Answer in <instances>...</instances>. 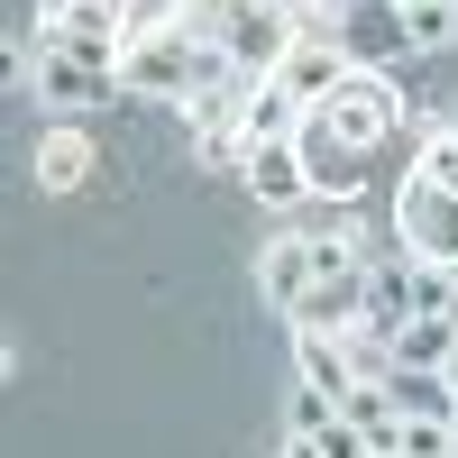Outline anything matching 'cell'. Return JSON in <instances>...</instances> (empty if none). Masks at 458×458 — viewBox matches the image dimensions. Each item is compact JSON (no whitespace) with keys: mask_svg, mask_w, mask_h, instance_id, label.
Listing matches in <instances>:
<instances>
[{"mask_svg":"<svg viewBox=\"0 0 458 458\" xmlns=\"http://www.w3.org/2000/svg\"><path fill=\"white\" fill-rule=\"evenodd\" d=\"M120 83L147 92V101H202L220 83H239V64H229V47H193L183 28H157V37H129Z\"/></svg>","mask_w":458,"mask_h":458,"instance_id":"6da1fadb","label":"cell"},{"mask_svg":"<svg viewBox=\"0 0 458 458\" xmlns=\"http://www.w3.org/2000/svg\"><path fill=\"white\" fill-rule=\"evenodd\" d=\"M330 37H339V55H349L358 73H386V83L422 55V47H412V19L394 10V0H358V10H339Z\"/></svg>","mask_w":458,"mask_h":458,"instance_id":"7a4b0ae2","label":"cell"},{"mask_svg":"<svg viewBox=\"0 0 458 458\" xmlns=\"http://www.w3.org/2000/svg\"><path fill=\"white\" fill-rule=\"evenodd\" d=\"M394 239L431 266H458V193H440L431 174H403V202H394Z\"/></svg>","mask_w":458,"mask_h":458,"instance_id":"3957f363","label":"cell"},{"mask_svg":"<svg viewBox=\"0 0 458 458\" xmlns=\"http://www.w3.org/2000/svg\"><path fill=\"white\" fill-rule=\"evenodd\" d=\"M302 47V28L276 10V0H239V19H229V64H239V83H276V64Z\"/></svg>","mask_w":458,"mask_h":458,"instance_id":"277c9868","label":"cell"},{"mask_svg":"<svg viewBox=\"0 0 458 458\" xmlns=\"http://www.w3.org/2000/svg\"><path fill=\"white\" fill-rule=\"evenodd\" d=\"M321 120H330L339 138H349V147H367V157H376V147H386V138L403 129V101L386 92V73H349V83H339V92L321 101Z\"/></svg>","mask_w":458,"mask_h":458,"instance_id":"5b68a950","label":"cell"},{"mask_svg":"<svg viewBox=\"0 0 458 458\" xmlns=\"http://www.w3.org/2000/svg\"><path fill=\"white\" fill-rule=\"evenodd\" d=\"M293 147H302V174H312V193H321V202H358V193H367V147H349V138L321 120V110L302 120Z\"/></svg>","mask_w":458,"mask_h":458,"instance_id":"8992f818","label":"cell"},{"mask_svg":"<svg viewBox=\"0 0 458 458\" xmlns=\"http://www.w3.org/2000/svg\"><path fill=\"white\" fill-rule=\"evenodd\" d=\"M28 92L47 101V110H92V101L129 92V83H120V64H83V55H28Z\"/></svg>","mask_w":458,"mask_h":458,"instance_id":"52a82bcc","label":"cell"},{"mask_svg":"<svg viewBox=\"0 0 458 458\" xmlns=\"http://www.w3.org/2000/svg\"><path fill=\"white\" fill-rule=\"evenodd\" d=\"M284 321L312 330V339H349V330H367V266H349V276H321Z\"/></svg>","mask_w":458,"mask_h":458,"instance_id":"ba28073f","label":"cell"},{"mask_svg":"<svg viewBox=\"0 0 458 458\" xmlns=\"http://www.w3.org/2000/svg\"><path fill=\"white\" fill-rule=\"evenodd\" d=\"M349 73H358V64L339 55V37H302V47H293V55L276 64V83H284V92H293L302 110H321V101H330L339 83H349Z\"/></svg>","mask_w":458,"mask_h":458,"instance_id":"9c48e42d","label":"cell"},{"mask_svg":"<svg viewBox=\"0 0 458 458\" xmlns=\"http://www.w3.org/2000/svg\"><path fill=\"white\" fill-rule=\"evenodd\" d=\"M257 284H266V302H276V312H293V302L321 284V266H312V229H284V239H266Z\"/></svg>","mask_w":458,"mask_h":458,"instance_id":"30bf717a","label":"cell"},{"mask_svg":"<svg viewBox=\"0 0 458 458\" xmlns=\"http://www.w3.org/2000/svg\"><path fill=\"white\" fill-rule=\"evenodd\" d=\"M239 174H248V193H257L266 211L312 202V174H302V147H293V138H284V147H248V157H239Z\"/></svg>","mask_w":458,"mask_h":458,"instance_id":"8fae6325","label":"cell"},{"mask_svg":"<svg viewBox=\"0 0 458 458\" xmlns=\"http://www.w3.org/2000/svg\"><path fill=\"white\" fill-rule=\"evenodd\" d=\"M394 412H403V422H458V386H449V376H431V367H394Z\"/></svg>","mask_w":458,"mask_h":458,"instance_id":"7c38bea8","label":"cell"},{"mask_svg":"<svg viewBox=\"0 0 458 458\" xmlns=\"http://www.w3.org/2000/svg\"><path fill=\"white\" fill-rule=\"evenodd\" d=\"M302 120H312V110L284 83H248V147H284V138H302Z\"/></svg>","mask_w":458,"mask_h":458,"instance_id":"4fadbf2b","label":"cell"},{"mask_svg":"<svg viewBox=\"0 0 458 458\" xmlns=\"http://www.w3.org/2000/svg\"><path fill=\"white\" fill-rule=\"evenodd\" d=\"M101 157H92V138L83 129H55V138H37V193H73Z\"/></svg>","mask_w":458,"mask_h":458,"instance_id":"5bb4252c","label":"cell"},{"mask_svg":"<svg viewBox=\"0 0 458 458\" xmlns=\"http://www.w3.org/2000/svg\"><path fill=\"white\" fill-rule=\"evenodd\" d=\"M293 376H302V386H321V394H349V386H358L349 349H339V339H312V330H293Z\"/></svg>","mask_w":458,"mask_h":458,"instance_id":"9a60e30c","label":"cell"},{"mask_svg":"<svg viewBox=\"0 0 458 458\" xmlns=\"http://www.w3.org/2000/svg\"><path fill=\"white\" fill-rule=\"evenodd\" d=\"M449 358H458V330H449V321H403V330H394V367H431V376H440Z\"/></svg>","mask_w":458,"mask_h":458,"instance_id":"2e32d148","label":"cell"},{"mask_svg":"<svg viewBox=\"0 0 458 458\" xmlns=\"http://www.w3.org/2000/svg\"><path fill=\"white\" fill-rule=\"evenodd\" d=\"M339 349H349L358 386H394V339H386V330H349V339H339Z\"/></svg>","mask_w":458,"mask_h":458,"instance_id":"e0dca14e","label":"cell"},{"mask_svg":"<svg viewBox=\"0 0 458 458\" xmlns=\"http://www.w3.org/2000/svg\"><path fill=\"white\" fill-rule=\"evenodd\" d=\"M412 174H431L440 193H458V129H431V138H422V157H412Z\"/></svg>","mask_w":458,"mask_h":458,"instance_id":"ac0fdd59","label":"cell"},{"mask_svg":"<svg viewBox=\"0 0 458 458\" xmlns=\"http://www.w3.org/2000/svg\"><path fill=\"white\" fill-rule=\"evenodd\" d=\"M394 458H458V422H403Z\"/></svg>","mask_w":458,"mask_h":458,"instance_id":"d6986e66","label":"cell"},{"mask_svg":"<svg viewBox=\"0 0 458 458\" xmlns=\"http://www.w3.org/2000/svg\"><path fill=\"white\" fill-rule=\"evenodd\" d=\"M412 47H422V55H449V47H458V0H440V10H412Z\"/></svg>","mask_w":458,"mask_h":458,"instance_id":"ffe728a7","label":"cell"},{"mask_svg":"<svg viewBox=\"0 0 458 458\" xmlns=\"http://www.w3.org/2000/svg\"><path fill=\"white\" fill-rule=\"evenodd\" d=\"M284 458H321V431H284Z\"/></svg>","mask_w":458,"mask_h":458,"instance_id":"44dd1931","label":"cell"},{"mask_svg":"<svg viewBox=\"0 0 458 458\" xmlns=\"http://www.w3.org/2000/svg\"><path fill=\"white\" fill-rule=\"evenodd\" d=\"M394 10H403V19H412V10H440V0H394Z\"/></svg>","mask_w":458,"mask_h":458,"instance_id":"7402d4cb","label":"cell"},{"mask_svg":"<svg viewBox=\"0 0 458 458\" xmlns=\"http://www.w3.org/2000/svg\"><path fill=\"white\" fill-rule=\"evenodd\" d=\"M440 376H449V386H458V358H449V367H440Z\"/></svg>","mask_w":458,"mask_h":458,"instance_id":"603a6c76","label":"cell"},{"mask_svg":"<svg viewBox=\"0 0 458 458\" xmlns=\"http://www.w3.org/2000/svg\"><path fill=\"white\" fill-rule=\"evenodd\" d=\"M449 330H458V293H449Z\"/></svg>","mask_w":458,"mask_h":458,"instance_id":"cb8c5ba5","label":"cell"}]
</instances>
